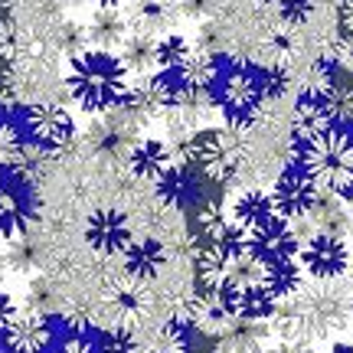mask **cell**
<instances>
[{
	"label": "cell",
	"mask_w": 353,
	"mask_h": 353,
	"mask_svg": "<svg viewBox=\"0 0 353 353\" xmlns=\"http://www.w3.org/2000/svg\"><path fill=\"white\" fill-rule=\"evenodd\" d=\"M121 33H125V20H121V17H118L114 10H99L95 23H92V30H88V37L99 39V43L121 39Z\"/></svg>",
	"instance_id": "cell-30"
},
{
	"label": "cell",
	"mask_w": 353,
	"mask_h": 353,
	"mask_svg": "<svg viewBox=\"0 0 353 353\" xmlns=\"http://www.w3.org/2000/svg\"><path fill=\"white\" fill-rule=\"evenodd\" d=\"M272 196V210L281 223H298V219H307L311 210H314L321 190L311 176L304 174L301 164H288L275 180V190L268 193Z\"/></svg>",
	"instance_id": "cell-7"
},
{
	"label": "cell",
	"mask_w": 353,
	"mask_h": 353,
	"mask_svg": "<svg viewBox=\"0 0 353 353\" xmlns=\"http://www.w3.org/2000/svg\"><path fill=\"white\" fill-rule=\"evenodd\" d=\"M0 337L10 353H43L52 343L56 330H52V321L46 314H37L26 307V311H17V317L7 324Z\"/></svg>",
	"instance_id": "cell-13"
},
{
	"label": "cell",
	"mask_w": 353,
	"mask_h": 353,
	"mask_svg": "<svg viewBox=\"0 0 353 353\" xmlns=\"http://www.w3.org/2000/svg\"><path fill=\"white\" fill-rule=\"evenodd\" d=\"M157 196L180 213L196 210L206 196H203V176L190 164H170L157 180Z\"/></svg>",
	"instance_id": "cell-14"
},
{
	"label": "cell",
	"mask_w": 353,
	"mask_h": 353,
	"mask_svg": "<svg viewBox=\"0 0 353 353\" xmlns=\"http://www.w3.org/2000/svg\"><path fill=\"white\" fill-rule=\"evenodd\" d=\"M334 128L327 112V101H324V92H314V88H304L298 101H294V112H291V134L298 138V144L311 141L314 134Z\"/></svg>",
	"instance_id": "cell-17"
},
{
	"label": "cell",
	"mask_w": 353,
	"mask_h": 353,
	"mask_svg": "<svg viewBox=\"0 0 353 353\" xmlns=\"http://www.w3.org/2000/svg\"><path fill=\"white\" fill-rule=\"evenodd\" d=\"M56 353H99V343L92 341L88 334H69Z\"/></svg>",
	"instance_id": "cell-33"
},
{
	"label": "cell",
	"mask_w": 353,
	"mask_h": 353,
	"mask_svg": "<svg viewBox=\"0 0 353 353\" xmlns=\"http://www.w3.org/2000/svg\"><path fill=\"white\" fill-rule=\"evenodd\" d=\"M311 7H314V0H281V20L298 26V23L307 20Z\"/></svg>",
	"instance_id": "cell-32"
},
{
	"label": "cell",
	"mask_w": 353,
	"mask_h": 353,
	"mask_svg": "<svg viewBox=\"0 0 353 353\" xmlns=\"http://www.w3.org/2000/svg\"><path fill=\"white\" fill-rule=\"evenodd\" d=\"M141 347H144V353H190L193 350V347H190L187 327H183L176 317L157 324V327L151 330V337L141 341Z\"/></svg>",
	"instance_id": "cell-22"
},
{
	"label": "cell",
	"mask_w": 353,
	"mask_h": 353,
	"mask_svg": "<svg viewBox=\"0 0 353 353\" xmlns=\"http://www.w3.org/2000/svg\"><path fill=\"white\" fill-rule=\"evenodd\" d=\"M255 79H259V88H262L265 105H268V101L285 99V95L291 92V85H294V76H291V69L285 63H272V65L255 69Z\"/></svg>",
	"instance_id": "cell-25"
},
{
	"label": "cell",
	"mask_w": 353,
	"mask_h": 353,
	"mask_svg": "<svg viewBox=\"0 0 353 353\" xmlns=\"http://www.w3.org/2000/svg\"><path fill=\"white\" fill-rule=\"evenodd\" d=\"M95 343H99V353H144L138 330H134V327H121V324L105 327V330H101V337Z\"/></svg>",
	"instance_id": "cell-26"
},
{
	"label": "cell",
	"mask_w": 353,
	"mask_h": 353,
	"mask_svg": "<svg viewBox=\"0 0 353 353\" xmlns=\"http://www.w3.org/2000/svg\"><path fill=\"white\" fill-rule=\"evenodd\" d=\"M33 262H37L33 245L23 239H13V249H7V265L13 272H33Z\"/></svg>",
	"instance_id": "cell-31"
},
{
	"label": "cell",
	"mask_w": 353,
	"mask_h": 353,
	"mask_svg": "<svg viewBox=\"0 0 353 353\" xmlns=\"http://www.w3.org/2000/svg\"><path fill=\"white\" fill-rule=\"evenodd\" d=\"M232 219H236V226L249 236L255 229L268 226L278 216H275V210H272V196H268L265 190H245V193H239V200L232 203Z\"/></svg>",
	"instance_id": "cell-20"
},
{
	"label": "cell",
	"mask_w": 353,
	"mask_h": 353,
	"mask_svg": "<svg viewBox=\"0 0 353 353\" xmlns=\"http://www.w3.org/2000/svg\"><path fill=\"white\" fill-rule=\"evenodd\" d=\"M190 353H216V350H190Z\"/></svg>",
	"instance_id": "cell-40"
},
{
	"label": "cell",
	"mask_w": 353,
	"mask_h": 353,
	"mask_svg": "<svg viewBox=\"0 0 353 353\" xmlns=\"http://www.w3.org/2000/svg\"><path fill=\"white\" fill-rule=\"evenodd\" d=\"M118 59L125 63L128 72H131V69H148V65H154V39H151V37H134V39H128L125 52H121Z\"/></svg>",
	"instance_id": "cell-27"
},
{
	"label": "cell",
	"mask_w": 353,
	"mask_h": 353,
	"mask_svg": "<svg viewBox=\"0 0 353 353\" xmlns=\"http://www.w3.org/2000/svg\"><path fill=\"white\" fill-rule=\"evenodd\" d=\"M23 144H26V141L20 138L17 125H10V121H0V167H17L20 154H23Z\"/></svg>",
	"instance_id": "cell-29"
},
{
	"label": "cell",
	"mask_w": 353,
	"mask_h": 353,
	"mask_svg": "<svg viewBox=\"0 0 353 353\" xmlns=\"http://www.w3.org/2000/svg\"><path fill=\"white\" fill-rule=\"evenodd\" d=\"M7 353H10V350H7Z\"/></svg>",
	"instance_id": "cell-42"
},
{
	"label": "cell",
	"mask_w": 353,
	"mask_h": 353,
	"mask_svg": "<svg viewBox=\"0 0 353 353\" xmlns=\"http://www.w3.org/2000/svg\"><path fill=\"white\" fill-rule=\"evenodd\" d=\"M259 3H275V0H259Z\"/></svg>",
	"instance_id": "cell-41"
},
{
	"label": "cell",
	"mask_w": 353,
	"mask_h": 353,
	"mask_svg": "<svg viewBox=\"0 0 353 353\" xmlns=\"http://www.w3.org/2000/svg\"><path fill=\"white\" fill-rule=\"evenodd\" d=\"M176 321H180L183 327H196L200 334H206V337H216L219 330L226 327L229 311H226V304H223V298H219L216 285H200V288H193L187 298H183Z\"/></svg>",
	"instance_id": "cell-11"
},
{
	"label": "cell",
	"mask_w": 353,
	"mask_h": 353,
	"mask_svg": "<svg viewBox=\"0 0 353 353\" xmlns=\"http://www.w3.org/2000/svg\"><path fill=\"white\" fill-rule=\"evenodd\" d=\"M23 121L30 131V144H37L43 154L63 151L76 138V121L59 105H33V108H26Z\"/></svg>",
	"instance_id": "cell-9"
},
{
	"label": "cell",
	"mask_w": 353,
	"mask_h": 353,
	"mask_svg": "<svg viewBox=\"0 0 353 353\" xmlns=\"http://www.w3.org/2000/svg\"><path fill=\"white\" fill-rule=\"evenodd\" d=\"M92 3H95L99 10H118V7H121L125 0H92Z\"/></svg>",
	"instance_id": "cell-38"
},
{
	"label": "cell",
	"mask_w": 353,
	"mask_h": 353,
	"mask_svg": "<svg viewBox=\"0 0 353 353\" xmlns=\"http://www.w3.org/2000/svg\"><path fill=\"white\" fill-rule=\"evenodd\" d=\"M7 272H10V265H7V249L0 245V278L7 275Z\"/></svg>",
	"instance_id": "cell-39"
},
{
	"label": "cell",
	"mask_w": 353,
	"mask_h": 353,
	"mask_svg": "<svg viewBox=\"0 0 353 353\" xmlns=\"http://www.w3.org/2000/svg\"><path fill=\"white\" fill-rule=\"evenodd\" d=\"M275 330L281 341L291 343H317L330 341L341 334L353 317V288H347L341 278L337 281H307L288 294L275 307Z\"/></svg>",
	"instance_id": "cell-1"
},
{
	"label": "cell",
	"mask_w": 353,
	"mask_h": 353,
	"mask_svg": "<svg viewBox=\"0 0 353 353\" xmlns=\"http://www.w3.org/2000/svg\"><path fill=\"white\" fill-rule=\"evenodd\" d=\"M304 174L317 183V190L334 196L353 193V138L343 128H327L301 144Z\"/></svg>",
	"instance_id": "cell-4"
},
{
	"label": "cell",
	"mask_w": 353,
	"mask_h": 353,
	"mask_svg": "<svg viewBox=\"0 0 353 353\" xmlns=\"http://www.w3.org/2000/svg\"><path fill=\"white\" fill-rule=\"evenodd\" d=\"M245 252L252 255L262 268H272V265H288L298 262V252H301V242L294 236V229L281 219H272L268 226L255 229L245 236Z\"/></svg>",
	"instance_id": "cell-10"
},
{
	"label": "cell",
	"mask_w": 353,
	"mask_h": 353,
	"mask_svg": "<svg viewBox=\"0 0 353 353\" xmlns=\"http://www.w3.org/2000/svg\"><path fill=\"white\" fill-rule=\"evenodd\" d=\"M190 56H193L190 43L183 37H176V33L154 39V65H157L161 72H180V69L187 65Z\"/></svg>",
	"instance_id": "cell-23"
},
{
	"label": "cell",
	"mask_w": 353,
	"mask_h": 353,
	"mask_svg": "<svg viewBox=\"0 0 353 353\" xmlns=\"http://www.w3.org/2000/svg\"><path fill=\"white\" fill-rule=\"evenodd\" d=\"M128 167H131V174L138 176V180H161L167 167H170V148H167L164 141H134V148L128 151Z\"/></svg>",
	"instance_id": "cell-19"
},
{
	"label": "cell",
	"mask_w": 353,
	"mask_h": 353,
	"mask_svg": "<svg viewBox=\"0 0 353 353\" xmlns=\"http://www.w3.org/2000/svg\"><path fill=\"white\" fill-rule=\"evenodd\" d=\"M69 92L88 114H108L121 108L131 92L125 63L108 50H82L69 65Z\"/></svg>",
	"instance_id": "cell-2"
},
{
	"label": "cell",
	"mask_w": 353,
	"mask_h": 353,
	"mask_svg": "<svg viewBox=\"0 0 353 353\" xmlns=\"http://www.w3.org/2000/svg\"><path fill=\"white\" fill-rule=\"evenodd\" d=\"M13 317H17V301H13L7 291H0V334L7 330V324H10Z\"/></svg>",
	"instance_id": "cell-34"
},
{
	"label": "cell",
	"mask_w": 353,
	"mask_h": 353,
	"mask_svg": "<svg viewBox=\"0 0 353 353\" xmlns=\"http://www.w3.org/2000/svg\"><path fill=\"white\" fill-rule=\"evenodd\" d=\"M216 105L226 118L232 131H249V128L262 118L265 112V99L262 88H259V79H255V69H232L223 82H219V95H216Z\"/></svg>",
	"instance_id": "cell-6"
},
{
	"label": "cell",
	"mask_w": 353,
	"mask_h": 353,
	"mask_svg": "<svg viewBox=\"0 0 353 353\" xmlns=\"http://www.w3.org/2000/svg\"><path fill=\"white\" fill-rule=\"evenodd\" d=\"M265 353H314L307 343H291V341H281V343H275V347H268Z\"/></svg>",
	"instance_id": "cell-35"
},
{
	"label": "cell",
	"mask_w": 353,
	"mask_h": 353,
	"mask_svg": "<svg viewBox=\"0 0 353 353\" xmlns=\"http://www.w3.org/2000/svg\"><path fill=\"white\" fill-rule=\"evenodd\" d=\"M311 216L317 219V232H330V236H343L350 229V213H347V200L334 196V193H321L314 203Z\"/></svg>",
	"instance_id": "cell-21"
},
{
	"label": "cell",
	"mask_w": 353,
	"mask_h": 353,
	"mask_svg": "<svg viewBox=\"0 0 353 353\" xmlns=\"http://www.w3.org/2000/svg\"><path fill=\"white\" fill-rule=\"evenodd\" d=\"M26 304H30V311L50 317L52 311H59V294L46 278H37V281H30V301Z\"/></svg>",
	"instance_id": "cell-28"
},
{
	"label": "cell",
	"mask_w": 353,
	"mask_h": 353,
	"mask_svg": "<svg viewBox=\"0 0 353 353\" xmlns=\"http://www.w3.org/2000/svg\"><path fill=\"white\" fill-rule=\"evenodd\" d=\"M216 353H265L272 341V327L268 321H242V317H229L226 327L213 337Z\"/></svg>",
	"instance_id": "cell-16"
},
{
	"label": "cell",
	"mask_w": 353,
	"mask_h": 353,
	"mask_svg": "<svg viewBox=\"0 0 353 353\" xmlns=\"http://www.w3.org/2000/svg\"><path fill=\"white\" fill-rule=\"evenodd\" d=\"M121 262H125V275L148 285L164 272L167 265V245L157 239H131L125 252H121Z\"/></svg>",
	"instance_id": "cell-18"
},
{
	"label": "cell",
	"mask_w": 353,
	"mask_h": 353,
	"mask_svg": "<svg viewBox=\"0 0 353 353\" xmlns=\"http://www.w3.org/2000/svg\"><path fill=\"white\" fill-rule=\"evenodd\" d=\"M298 262L311 278L317 281H337V278L350 268V245L343 236H330V232H314L311 239L301 245Z\"/></svg>",
	"instance_id": "cell-8"
},
{
	"label": "cell",
	"mask_w": 353,
	"mask_h": 353,
	"mask_svg": "<svg viewBox=\"0 0 353 353\" xmlns=\"http://www.w3.org/2000/svg\"><path fill=\"white\" fill-rule=\"evenodd\" d=\"M324 101H327V112H330L334 128L353 125V82H347L343 72L324 88Z\"/></svg>",
	"instance_id": "cell-24"
},
{
	"label": "cell",
	"mask_w": 353,
	"mask_h": 353,
	"mask_svg": "<svg viewBox=\"0 0 353 353\" xmlns=\"http://www.w3.org/2000/svg\"><path fill=\"white\" fill-rule=\"evenodd\" d=\"M39 190L33 176L17 167H0V242L23 239L39 219Z\"/></svg>",
	"instance_id": "cell-5"
},
{
	"label": "cell",
	"mask_w": 353,
	"mask_h": 353,
	"mask_svg": "<svg viewBox=\"0 0 353 353\" xmlns=\"http://www.w3.org/2000/svg\"><path fill=\"white\" fill-rule=\"evenodd\" d=\"M321 353H353V343L347 341H337V343H330V347H324Z\"/></svg>",
	"instance_id": "cell-37"
},
{
	"label": "cell",
	"mask_w": 353,
	"mask_h": 353,
	"mask_svg": "<svg viewBox=\"0 0 353 353\" xmlns=\"http://www.w3.org/2000/svg\"><path fill=\"white\" fill-rule=\"evenodd\" d=\"M108 307H112V314H114V324L138 327V324H144V321L151 317L154 301H151L148 285H141V281L125 275L108 288Z\"/></svg>",
	"instance_id": "cell-15"
},
{
	"label": "cell",
	"mask_w": 353,
	"mask_h": 353,
	"mask_svg": "<svg viewBox=\"0 0 353 353\" xmlns=\"http://www.w3.org/2000/svg\"><path fill=\"white\" fill-rule=\"evenodd\" d=\"M183 164H190L203 180H213L219 187H229L249 167V144L242 141V131L232 128H206L187 141Z\"/></svg>",
	"instance_id": "cell-3"
},
{
	"label": "cell",
	"mask_w": 353,
	"mask_h": 353,
	"mask_svg": "<svg viewBox=\"0 0 353 353\" xmlns=\"http://www.w3.org/2000/svg\"><path fill=\"white\" fill-rule=\"evenodd\" d=\"M337 10H341L343 33H350L353 37V0H341V3H337Z\"/></svg>",
	"instance_id": "cell-36"
},
{
	"label": "cell",
	"mask_w": 353,
	"mask_h": 353,
	"mask_svg": "<svg viewBox=\"0 0 353 353\" xmlns=\"http://www.w3.org/2000/svg\"><path fill=\"white\" fill-rule=\"evenodd\" d=\"M134 239V229L121 210H95L85 219V242L99 255H121Z\"/></svg>",
	"instance_id": "cell-12"
}]
</instances>
